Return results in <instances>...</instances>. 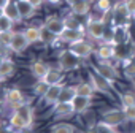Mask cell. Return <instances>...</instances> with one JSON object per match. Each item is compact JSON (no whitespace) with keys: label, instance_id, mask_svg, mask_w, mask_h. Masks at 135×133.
I'll return each instance as SVG.
<instances>
[{"label":"cell","instance_id":"cell-38","mask_svg":"<svg viewBox=\"0 0 135 133\" xmlns=\"http://www.w3.org/2000/svg\"><path fill=\"white\" fill-rule=\"evenodd\" d=\"M67 3H69V7L72 8L73 5H76V3H81V2H84V0H65Z\"/></svg>","mask_w":135,"mask_h":133},{"label":"cell","instance_id":"cell-3","mask_svg":"<svg viewBox=\"0 0 135 133\" xmlns=\"http://www.w3.org/2000/svg\"><path fill=\"white\" fill-rule=\"evenodd\" d=\"M86 32L91 38L94 40H105V33H107V27H105V22L103 19H92L88 25H86Z\"/></svg>","mask_w":135,"mask_h":133},{"label":"cell","instance_id":"cell-11","mask_svg":"<svg viewBox=\"0 0 135 133\" xmlns=\"http://www.w3.org/2000/svg\"><path fill=\"white\" fill-rule=\"evenodd\" d=\"M5 103L10 105L13 109L18 108L19 105L24 103V94L19 90V89H8L5 92Z\"/></svg>","mask_w":135,"mask_h":133},{"label":"cell","instance_id":"cell-39","mask_svg":"<svg viewBox=\"0 0 135 133\" xmlns=\"http://www.w3.org/2000/svg\"><path fill=\"white\" fill-rule=\"evenodd\" d=\"M8 2H10V0H0V8H3Z\"/></svg>","mask_w":135,"mask_h":133},{"label":"cell","instance_id":"cell-6","mask_svg":"<svg viewBox=\"0 0 135 133\" xmlns=\"http://www.w3.org/2000/svg\"><path fill=\"white\" fill-rule=\"evenodd\" d=\"M43 27L48 29L49 32H52L54 35L60 37V33L65 30L64 18H59V16H56V14H49V16L43 21Z\"/></svg>","mask_w":135,"mask_h":133},{"label":"cell","instance_id":"cell-27","mask_svg":"<svg viewBox=\"0 0 135 133\" xmlns=\"http://www.w3.org/2000/svg\"><path fill=\"white\" fill-rule=\"evenodd\" d=\"M70 10H72V13L76 14V16H86V14L91 11V2H89V0H84V2H81V3L73 5Z\"/></svg>","mask_w":135,"mask_h":133},{"label":"cell","instance_id":"cell-26","mask_svg":"<svg viewBox=\"0 0 135 133\" xmlns=\"http://www.w3.org/2000/svg\"><path fill=\"white\" fill-rule=\"evenodd\" d=\"M10 125L13 127V128H16V130H26V128H29V125H27V122L16 112V111H13L11 112V117H10Z\"/></svg>","mask_w":135,"mask_h":133},{"label":"cell","instance_id":"cell-5","mask_svg":"<svg viewBox=\"0 0 135 133\" xmlns=\"http://www.w3.org/2000/svg\"><path fill=\"white\" fill-rule=\"evenodd\" d=\"M69 49H70L73 54H76L80 59H88V57H91V54L94 52L92 43H89V41H86V40H80V41H76V43L69 44Z\"/></svg>","mask_w":135,"mask_h":133},{"label":"cell","instance_id":"cell-8","mask_svg":"<svg viewBox=\"0 0 135 133\" xmlns=\"http://www.w3.org/2000/svg\"><path fill=\"white\" fill-rule=\"evenodd\" d=\"M124 120H126V116H124V111L121 109H110L102 114V122H105L110 127H118Z\"/></svg>","mask_w":135,"mask_h":133},{"label":"cell","instance_id":"cell-33","mask_svg":"<svg viewBox=\"0 0 135 133\" xmlns=\"http://www.w3.org/2000/svg\"><path fill=\"white\" fill-rule=\"evenodd\" d=\"M119 100H121V105H122V108L135 105V95H133V94H130V92H127V94H122V95L119 97Z\"/></svg>","mask_w":135,"mask_h":133},{"label":"cell","instance_id":"cell-4","mask_svg":"<svg viewBox=\"0 0 135 133\" xmlns=\"http://www.w3.org/2000/svg\"><path fill=\"white\" fill-rule=\"evenodd\" d=\"M95 73L102 75L103 78H107L108 81L114 83L118 79V70H116V66H113L110 63V60H100L97 65H95Z\"/></svg>","mask_w":135,"mask_h":133},{"label":"cell","instance_id":"cell-23","mask_svg":"<svg viewBox=\"0 0 135 133\" xmlns=\"http://www.w3.org/2000/svg\"><path fill=\"white\" fill-rule=\"evenodd\" d=\"M15 73V63H13V60H10V59H3V62H2V65H0V78L2 79H5V78H8V76H11Z\"/></svg>","mask_w":135,"mask_h":133},{"label":"cell","instance_id":"cell-16","mask_svg":"<svg viewBox=\"0 0 135 133\" xmlns=\"http://www.w3.org/2000/svg\"><path fill=\"white\" fill-rule=\"evenodd\" d=\"M13 111H16L26 122H27V125H29V128L32 127V124H33V109H32V106L29 105V103H22V105H19L18 108H15Z\"/></svg>","mask_w":135,"mask_h":133},{"label":"cell","instance_id":"cell-9","mask_svg":"<svg viewBox=\"0 0 135 133\" xmlns=\"http://www.w3.org/2000/svg\"><path fill=\"white\" fill-rule=\"evenodd\" d=\"M130 18H132V16L129 14V11H127V8H126L124 2H121V3H118V5L114 7V10H113V19H114V25L127 27V22H129V19H130Z\"/></svg>","mask_w":135,"mask_h":133},{"label":"cell","instance_id":"cell-19","mask_svg":"<svg viewBox=\"0 0 135 133\" xmlns=\"http://www.w3.org/2000/svg\"><path fill=\"white\" fill-rule=\"evenodd\" d=\"M24 37L27 38V41L30 44L41 41V27H38V25H27L24 29Z\"/></svg>","mask_w":135,"mask_h":133},{"label":"cell","instance_id":"cell-22","mask_svg":"<svg viewBox=\"0 0 135 133\" xmlns=\"http://www.w3.org/2000/svg\"><path fill=\"white\" fill-rule=\"evenodd\" d=\"M75 89H76V95H83V97H89V98H92L95 94V89L92 87L91 83H80L75 86Z\"/></svg>","mask_w":135,"mask_h":133},{"label":"cell","instance_id":"cell-17","mask_svg":"<svg viewBox=\"0 0 135 133\" xmlns=\"http://www.w3.org/2000/svg\"><path fill=\"white\" fill-rule=\"evenodd\" d=\"M116 54V46L111 43H102L97 49V55L100 60H111Z\"/></svg>","mask_w":135,"mask_h":133},{"label":"cell","instance_id":"cell-25","mask_svg":"<svg viewBox=\"0 0 135 133\" xmlns=\"http://www.w3.org/2000/svg\"><path fill=\"white\" fill-rule=\"evenodd\" d=\"M64 24H65V29H73V30H83V32H84L83 24L76 19V14H73V13L67 14V16L64 18Z\"/></svg>","mask_w":135,"mask_h":133},{"label":"cell","instance_id":"cell-42","mask_svg":"<svg viewBox=\"0 0 135 133\" xmlns=\"http://www.w3.org/2000/svg\"><path fill=\"white\" fill-rule=\"evenodd\" d=\"M132 86H133V89H135V78L132 79Z\"/></svg>","mask_w":135,"mask_h":133},{"label":"cell","instance_id":"cell-29","mask_svg":"<svg viewBox=\"0 0 135 133\" xmlns=\"http://www.w3.org/2000/svg\"><path fill=\"white\" fill-rule=\"evenodd\" d=\"M48 87H49V86H48L43 79H38V81L32 86V92H33V95H35V97H43V95L46 94Z\"/></svg>","mask_w":135,"mask_h":133},{"label":"cell","instance_id":"cell-40","mask_svg":"<svg viewBox=\"0 0 135 133\" xmlns=\"http://www.w3.org/2000/svg\"><path fill=\"white\" fill-rule=\"evenodd\" d=\"M46 2H49V3H54V5H56V3H60V0H46Z\"/></svg>","mask_w":135,"mask_h":133},{"label":"cell","instance_id":"cell-41","mask_svg":"<svg viewBox=\"0 0 135 133\" xmlns=\"http://www.w3.org/2000/svg\"><path fill=\"white\" fill-rule=\"evenodd\" d=\"M3 59H5V55H0V65H2V62H3Z\"/></svg>","mask_w":135,"mask_h":133},{"label":"cell","instance_id":"cell-32","mask_svg":"<svg viewBox=\"0 0 135 133\" xmlns=\"http://www.w3.org/2000/svg\"><path fill=\"white\" fill-rule=\"evenodd\" d=\"M95 8L103 13V14H108L111 10H113V5H111V0H97L95 3Z\"/></svg>","mask_w":135,"mask_h":133},{"label":"cell","instance_id":"cell-28","mask_svg":"<svg viewBox=\"0 0 135 133\" xmlns=\"http://www.w3.org/2000/svg\"><path fill=\"white\" fill-rule=\"evenodd\" d=\"M49 133H76V128L70 124H56L49 128Z\"/></svg>","mask_w":135,"mask_h":133},{"label":"cell","instance_id":"cell-18","mask_svg":"<svg viewBox=\"0 0 135 133\" xmlns=\"http://www.w3.org/2000/svg\"><path fill=\"white\" fill-rule=\"evenodd\" d=\"M16 3H18V10H19V14L22 19H29L35 14V7L29 2V0H16Z\"/></svg>","mask_w":135,"mask_h":133},{"label":"cell","instance_id":"cell-2","mask_svg":"<svg viewBox=\"0 0 135 133\" xmlns=\"http://www.w3.org/2000/svg\"><path fill=\"white\" fill-rule=\"evenodd\" d=\"M89 83L92 84L95 92H100V94H105V95H110L113 92V83L108 81L107 78H103L102 75L95 73V71L89 73Z\"/></svg>","mask_w":135,"mask_h":133},{"label":"cell","instance_id":"cell-34","mask_svg":"<svg viewBox=\"0 0 135 133\" xmlns=\"http://www.w3.org/2000/svg\"><path fill=\"white\" fill-rule=\"evenodd\" d=\"M95 130H97V133H118L116 131V127H110V125H107L102 120L95 125Z\"/></svg>","mask_w":135,"mask_h":133},{"label":"cell","instance_id":"cell-37","mask_svg":"<svg viewBox=\"0 0 135 133\" xmlns=\"http://www.w3.org/2000/svg\"><path fill=\"white\" fill-rule=\"evenodd\" d=\"M29 2H30L35 8H38V7H41V5L45 3V0H29Z\"/></svg>","mask_w":135,"mask_h":133},{"label":"cell","instance_id":"cell-36","mask_svg":"<svg viewBox=\"0 0 135 133\" xmlns=\"http://www.w3.org/2000/svg\"><path fill=\"white\" fill-rule=\"evenodd\" d=\"M124 5L132 18H135V0H124Z\"/></svg>","mask_w":135,"mask_h":133},{"label":"cell","instance_id":"cell-30","mask_svg":"<svg viewBox=\"0 0 135 133\" xmlns=\"http://www.w3.org/2000/svg\"><path fill=\"white\" fill-rule=\"evenodd\" d=\"M57 40H59L57 35H54L52 32H49L48 29H45V27L41 25V41H43V43H46V44H52V43H56Z\"/></svg>","mask_w":135,"mask_h":133},{"label":"cell","instance_id":"cell-15","mask_svg":"<svg viewBox=\"0 0 135 133\" xmlns=\"http://www.w3.org/2000/svg\"><path fill=\"white\" fill-rule=\"evenodd\" d=\"M49 70H51V66H49L46 62H43V60H35V62L30 65V73H32L37 79H43V78L48 75Z\"/></svg>","mask_w":135,"mask_h":133},{"label":"cell","instance_id":"cell-20","mask_svg":"<svg viewBox=\"0 0 135 133\" xmlns=\"http://www.w3.org/2000/svg\"><path fill=\"white\" fill-rule=\"evenodd\" d=\"M2 11H3V16H8V18H10L11 21H15V22H18V21L22 19L21 14H19V10H18V3L13 2V0H10V2L2 8Z\"/></svg>","mask_w":135,"mask_h":133},{"label":"cell","instance_id":"cell-31","mask_svg":"<svg viewBox=\"0 0 135 133\" xmlns=\"http://www.w3.org/2000/svg\"><path fill=\"white\" fill-rule=\"evenodd\" d=\"M15 21H11L8 16H0V32H13Z\"/></svg>","mask_w":135,"mask_h":133},{"label":"cell","instance_id":"cell-1","mask_svg":"<svg viewBox=\"0 0 135 133\" xmlns=\"http://www.w3.org/2000/svg\"><path fill=\"white\" fill-rule=\"evenodd\" d=\"M81 60L83 59H80L76 54H73L69 48H67L65 51H62L59 54V59H57L59 68L62 71H73V70H76L80 66V63H81Z\"/></svg>","mask_w":135,"mask_h":133},{"label":"cell","instance_id":"cell-35","mask_svg":"<svg viewBox=\"0 0 135 133\" xmlns=\"http://www.w3.org/2000/svg\"><path fill=\"white\" fill-rule=\"evenodd\" d=\"M122 111H124L126 120H135V105L126 106V108H122Z\"/></svg>","mask_w":135,"mask_h":133},{"label":"cell","instance_id":"cell-44","mask_svg":"<svg viewBox=\"0 0 135 133\" xmlns=\"http://www.w3.org/2000/svg\"><path fill=\"white\" fill-rule=\"evenodd\" d=\"M0 83H2V78H0Z\"/></svg>","mask_w":135,"mask_h":133},{"label":"cell","instance_id":"cell-10","mask_svg":"<svg viewBox=\"0 0 135 133\" xmlns=\"http://www.w3.org/2000/svg\"><path fill=\"white\" fill-rule=\"evenodd\" d=\"M72 114H75L72 103L57 101L56 105H52V116H54L56 119H67V117L72 116Z\"/></svg>","mask_w":135,"mask_h":133},{"label":"cell","instance_id":"cell-24","mask_svg":"<svg viewBox=\"0 0 135 133\" xmlns=\"http://www.w3.org/2000/svg\"><path fill=\"white\" fill-rule=\"evenodd\" d=\"M75 97H76V89H75V86H64V89H62V92H60V97H59V101L72 103Z\"/></svg>","mask_w":135,"mask_h":133},{"label":"cell","instance_id":"cell-7","mask_svg":"<svg viewBox=\"0 0 135 133\" xmlns=\"http://www.w3.org/2000/svg\"><path fill=\"white\" fill-rule=\"evenodd\" d=\"M30 46V43L27 41V38L24 37V32H13L11 35V41H10V51L21 54L24 52L27 48Z\"/></svg>","mask_w":135,"mask_h":133},{"label":"cell","instance_id":"cell-13","mask_svg":"<svg viewBox=\"0 0 135 133\" xmlns=\"http://www.w3.org/2000/svg\"><path fill=\"white\" fill-rule=\"evenodd\" d=\"M59 40L67 43V44H72V43H76L80 40H84V32L83 30H73V29H65L60 33Z\"/></svg>","mask_w":135,"mask_h":133},{"label":"cell","instance_id":"cell-14","mask_svg":"<svg viewBox=\"0 0 135 133\" xmlns=\"http://www.w3.org/2000/svg\"><path fill=\"white\" fill-rule=\"evenodd\" d=\"M91 103H92V98L83 97V95H76V97L73 98V101H72L75 114H83V112H86V111L91 108Z\"/></svg>","mask_w":135,"mask_h":133},{"label":"cell","instance_id":"cell-43","mask_svg":"<svg viewBox=\"0 0 135 133\" xmlns=\"http://www.w3.org/2000/svg\"><path fill=\"white\" fill-rule=\"evenodd\" d=\"M2 14H3V11H2V8H0V16H2Z\"/></svg>","mask_w":135,"mask_h":133},{"label":"cell","instance_id":"cell-12","mask_svg":"<svg viewBox=\"0 0 135 133\" xmlns=\"http://www.w3.org/2000/svg\"><path fill=\"white\" fill-rule=\"evenodd\" d=\"M62 89H64V86H62V84L49 86V87H48V90H46V94L41 97L43 103H45V105H56V103L59 101V97H60Z\"/></svg>","mask_w":135,"mask_h":133},{"label":"cell","instance_id":"cell-21","mask_svg":"<svg viewBox=\"0 0 135 133\" xmlns=\"http://www.w3.org/2000/svg\"><path fill=\"white\" fill-rule=\"evenodd\" d=\"M43 81H45L48 86H57V84H62V81H64V73H62L60 68H59V70L51 68V70L48 71V75L43 78Z\"/></svg>","mask_w":135,"mask_h":133}]
</instances>
